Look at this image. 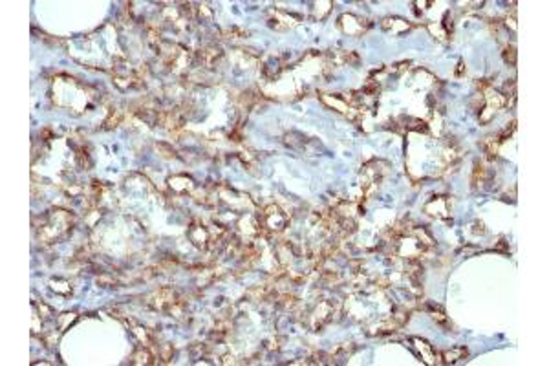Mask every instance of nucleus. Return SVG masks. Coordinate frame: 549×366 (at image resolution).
<instances>
[{
  "label": "nucleus",
  "mask_w": 549,
  "mask_h": 366,
  "mask_svg": "<svg viewBox=\"0 0 549 366\" xmlns=\"http://www.w3.org/2000/svg\"><path fill=\"white\" fill-rule=\"evenodd\" d=\"M260 224L266 231L280 232V231H284V227H286V224H288V216L284 214V211H282L280 207H276V205H269V207H266V211L262 212Z\"/></svg>",
  "instance_id": "obj_1"
},
{
  "label": "nucleus",
  "mask_w": 549,
  "mask_h": 366,
  "mask_svg": "<svg viewBox=\"0 0 549 366\" xmlns=\"http://www.w3.org/2000/svg\"><path fill=\"white\" fill-rule=\"evenodd\" d=\"M363 22L365 21L359 19V17H355V15H343V17L339 19L341 28L344 29V33H348V35H361L366 28Z\"/></svg>",
  "instance_id": "obj_2"
},
{
  "label": "nucleus",
  "mask_w": 549,
  "mask_h": 366,
  "mask_svg": "<svg viewBox=\"0 0 549 366\" xmlns=\"http://www.w3.org/2000/svg\"><path fill=\"white\" fill-rule=\"evenodd\" d=\"M189 238L192 240V244L198 247H204L209 242V232L204 226H190L189 229Z\"/></svg>",
  "instance_id": "obj_3"
},
{
  "label": "nucleus",
  "mask_w": 549,
  "mask_h": 366,
  "mask_svg": "<svg viewBox=\"0 0 549 366\" xmlns=\"http://www.w3.org/2000/svg\"><path fill=\"white\" fill-rule=\"evenodd\" d=\"M383 28L392 31V33H403V31L410 29V24L407 21H403V19H385L383 21Z\"/></svg>",
  "instance_id": "obj_4"
},
{
  "label": "nucleus",
  "mask_w": 549,
  "mask_h": 366,
  "mask_svg": "<svg viewBox=\"0 0 549 366\" xmlns=\"http://www.w3.org/2000/svg\"><path fill=\"white\" fill-rule=\"evenodd\" d=\"M169 185L170 189L176 190V192H187V190L192 189V180L185 176H174L169 180Z\"/></svg>",
  "instance_id": "obj_5"
},
{
  "label": "nucleus",
  "mask_w": 549,
  "mask_h": 366,
  "mask_svg": "<svg viewBox=\"0 0 549 366\" xmlns=\"http://www.w3.org/2000/svg\"><path fill=\"white\" fill-rule=\"evenodd\" d=\"M202 61H204L207 66H212V64L218 61L220 57H222V51H220V48H207L202 51Z\"/></svg>",
  "instance_id": "obj_6"
},
{
  "label": "nucleus",
  "mask_w": 549,
  "mask_h": 366,
  "mask_svg": "<svg viewBox=\"0 0 549 366\" xmlns=\"http://www.w3.org/2000/svg\"><path fill=\"white\" fill-rule=\"evenodd\" d=\"M132 365H152L154 361H152V353L148 352V350H137V352L132 355V361H130Z\"/></svg>",
  "instance_id": "obj_7"
},
{
  "label": "nucleus",
  "mask_w": 549,
  "mask_h": 366,
  "mask_svg": "<svg viewBox=\"0 0 549 366\" xmlns=\"http://www.w3.org/2000/svg\"><path fill=\"white\" fill-rule=\"evenodd\" d=\"M467 357V348H454V350H449V352L443 353L445 363H456L459 359H465Z\"/></svg>",
  "instance_id": "obj_8"
},
{
  "label": "nucleus",
  "mask_w": 549,
  "mask_h": 366,
  "mask_svg": "<svg viewBox=\"0 0 549 366\" xmlns=\"http://www.w3.org/2000/svg\"><path fill=\"white\" fill-rule=\"evenodd\" d=\"M414 343H415V346H417V348H419V352L423 353V357H425V361H427V363H430V352H432V348H430L429 344H427V343H423V341H419V339H414Z\"/></svg>",
  "instance_id": "obj_9"
},
{
  "label": "nucleus",
  "mask_w": 549,
  "mask_h": 366,
  "mask_svg": "<svg viewBox=\"0 0 549 366\" xmlns=\"http://www.w3.org/2000/svg\"><path fill=\"white\" fill-rule=\"evenodd\" d=\"M509 57H511V64L516 63V51H514L513 46H511V48H507L505 53H503V59H505V61H509Z\"/></svg>",
  "instance_id": "obj_10"
}]
</instances>
